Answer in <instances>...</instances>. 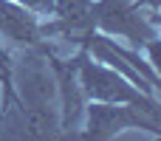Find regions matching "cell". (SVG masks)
<instances>
[{"label":"cell","mask_w":161,"mask_h":141,"mask_svg":"<svg viewBox=\"0 0 161 141\" xmlns=\"http://www.w3.org/2000/svg\"><path fill=\"white\" fill-rule=\"evenodd\" d=\"M14 3L25 6V8L34 11V14H51V11H54V0H14Z\"/></svg>","instance_id":"cell-7"},{"label":"cell","mask_w":161,"mask_h":141,"mask_svg":"<svg viewBox=\"0 0 161 141\" xmlns=\"http://www.w3.org/2000/svg\"><path fill=\"white\" fill-rule=\"evenodd\" d=\"M54 20L40 25L42 40L48 37H65L71 42H82L91 31H96L93 17V0H54Z\"/></svg>","instance_id":"cell-4"},{"label":"cell","mask_w":161,"mask_h":141,"mask_svg":"<svg viewBox=\"0 0 161 141\" xmlns=\"http://www.w3.org/2000/svg\"><path fill=\"white\" fill-rule=\"evenodd\" d=\"M74 65H76V79H79V88H82V96L88 102H105V105H130V107H139L144 116L156 119L158 122V96H150L139 88H133L119 71L96 62L85 48H79V54L74 57Z\"/></svg>","instance_id":"cell-1"},{"label":"cell","mask_w":161,"mask_h":141,"mask_svg":"<svg viewBox=\"0 0 161 141\" xmlns=\"http://www.w3.org/2000/svg\"><path fill=\"white\" fill-rule=\"evenodd\" d=\"M96 31L108 37H125L133 51L147 48L158 40V28L147 20L136 0H93Z\"/></svg>","instance_id":"cell-2"},{"label":"cell","mask_w":161,"mask_h":141,"mask_svg":"<svg viewBox=\"0 0 161 141\" xmlns=\"http://www.w3.org/2000/svg\"><path fill=\"white\" fill-rule=\"evenodd\" d=\"M0 82H3V105H8V102L14 99V85H11L8 62H0Z\"/></svg>","instance_id":"cell-6"},{"label":"cell","mask_w":161,"mask_h":141,"mask_svg":"<svg viewBox=\"0 0 161 141\" xmlns=\"http://www.w3.org/2000/svg\"><path fill=\"white\" fill-rule=\"evenodd\" d=\"M0 34L20 48H37L42 42L37 14L14 0H0Z\"/></svg>","instance_id":"cell-5"},{"label":"cell","mask_w":161,"mask_h":141,"mask_svg":"<svg viewBox=\"0 0 161 141\" xmlns=\"http://www.w3.org/2000/svg\"><path fill=\"white\" fill-rule=\"evenodd\" d=\"M139 3H147V6H150V8H153V14H156V11H158V0H139Z\"/></svg>","instance_id":"cell-8"},{"label":"cell","mask_w":161,"mask_h":141,"mask_svg":"<svg viewBox=\"0 0 161 141\" xmlns=\"http://www.w3.org/2000/svg\"><path fill=\"white\" fill-rule=\"evenodd\" d=\"M88 122L79 130L76 141H110L122 130H150L153 138H158V122L144 116L139 107L130 105H105V102H88Z\"/></svg>","instance_id":"cell-3"},{"label":"cell","mask_w":161,"mask_h":141,"mask_svg":"<svg viewBox=\"0 0 161 141\" xmlns=\"http://www.w3.org/2000/svg\"><path fill=\"white\" fill-rule=\"evenodd\" d=\"M0 62H8V54L3 51V45H0Z\"/></svg>","instance_id":"cell-9"}]
</instances>
